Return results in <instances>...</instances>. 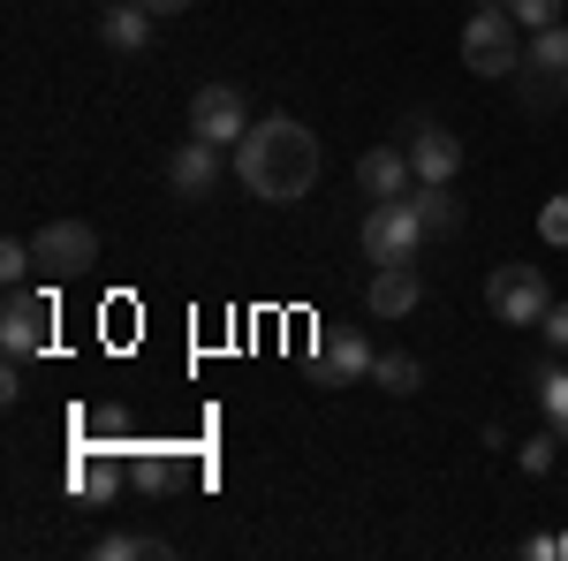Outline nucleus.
I'll return each mask as SVG.
<instances>
[{
	"mask_svg": "<svg viewBox=\"0 0 568 561\" xmlns=\"http://www.w3.org/2000/svg\"><path fill=\"white\" fill-rule=\"evenodd\" d=\"M372 380H379L387 394H417V388H425V372H417V357H402V349H387V357L372 364Z\"/></svg>",
	"mask_w": 568,
	"mask_h": 561,
	"instance_id": "17",
	"label": "nucleus"
},
{
	"mask_svg": "<svg viewBox=\"0 0 568 561\" xmlns=\"http://www.w3.org/2000/svg\"><path fill=\"white\" fill-rule=\"evenodd\" d=\"M417 243H425V220H417L409 198H394V206H372V213H364V259H372V266L417 259Z\"/></svg>",
	"mask_w": 568,
	"mask_h": 561,
	"instance_id": "5",
	"label": "nucleus"
},
{
	"mask_svg": "<svg viewBox=\"0 0 568 561\" xmlns=\"http://www.w3.org/2000/svg\"><path fill=\"white\" fill-rule=\"evenodd\" d=\"M31 266H39V251H31L23 236H8V243H0V273H8V289H23V273H31Z\"/></svg>",
	"mask_w": 568,
	"mask_h": 561,
	"instance_id": "20",
	"label": "nucleus"
},
{
	"mask_svg": "<svg viewBox=\"0 0 568 561\" xmlns=\"http://www.w3.org/2000/svg\"><path fill=\"white\" fill-rule=\"evenodd\" d=\"M243 130H251L243 84H197V99H190V137H205V144H243Z\"/></svg>",
	"mask_w": 568,
	"mask_h": 561,
	"instance_id": "6",
	"label": "nucleus"
},
{
	"mask_svg": "<svg viewBox=\"0 0 568 561\" xmlns=\"http://www.w3.org/2000/svg\"><path fill=\"white\" fill-rule=\"evenodd\" d=\"M409 206H417V220H425V236H455V228H463V198H455V182H417Z\"/></svg>",
	"mask_w": 568,
	"mask_h": 561,
	"instance_id": "15",
	"label": "nucleus"
},
{
	"mask_svg": "<svg viewBox=\"0 0 568 561\" xmlns=\"http://www.w3.org/2000/svg\"><path fill=\"white\" fill-rule=\"evenodd\" d=\"M356 190H364L372 206H394V198H409V190H417L409 144H372V152L356 160Z\"/></svg>",
	"mask_w": 568,
	"mask_h": 561,
	"instance_id": "10",
	"label": "nucleus"
},
{
	"mask_svg": "<svg viewBox=\"0 0 568 561\" xmlns=\"http://www.w3.org/2000/svg\"><path fill=\"white\" fill-rule=\"evenodd\" d=\"M235 182L265 198V206H296L311 182H318V137L304 122H288V114H265L243 130L235 144Z\"/></svg>",
	"mask_w": 568,
	"mask_h": 561,
	"instance_id": "1",
	"label": "nucleus"
},
{
	"mask_svg": "<svg viewBox=\"0 0 568 561\" xmlns=\"http://www.w3.org/2000/svg\"><path fill=\"white\" fill-rule=\"evenodd\" d=\"M409 168H417V182H455V174H463V144H455V130L417 122V130H409Z\"/></svg>",
	"mask_w": 568,
	"mask_h": 561,
	"instance_id": "12",
	"label": "nucleus"
},
{
	"mask_svg": "<svg viewBox=\"0 0 568 561\" xmlns=\"http://www.w3.org/2000/svg\"><path fill=\"white\" fill-rule=\"evenodd\" d=\"M561 554H568V531H561Z\"/></svg>",
	"mask_w": 568,
	"mask_h": 561,
	"instance_id": "29",
	"label": "nucleus"
},
{
	"mask_svg": "<svg viewBox=\"0 0 568 561\" xmlns=\"http://www.w3.org/2000/svg\"><path fill=\"white\" fill-rule=\"evenodd\" d=\"M152 23H160V16H152L144 0H122V8H106V16H99V39L114 46V53H136V46L152 39Z\"/></svg>",
	"mask_w": 568,
	"mask_h": 561,
	"instance_id": "14",
	"label": "nucleus"
},
{
	"mask_svg": "<svg viewBox=\"0 0 568 561\" xmlns=\"http://www.w3.org/2000/svg\"><path fill=\"white\" fill-rule=\"evenodd\" d=\"M500 8H508L524 31H554V23H561V0H500Z\"/></svg>",
	"mask_w": 568,
	"mask_h": 561,
	"instance_id": "19",
	"label": "nucleus"
},
{
	"mask_svg": "<svg viewBox=\"0 0 568 561\" xmlns=\"http://www.w3.org/2000/svg\"><path fill=\"white\" fill-rule=\"evenodd\" d=\"M463 61L478 77H524V23L508 8H470L463 23Z\"/></svg>",
	"mask_w": 568,
	"mask_h": 561,
	"instance_id": "2",
	"label": "nucleus"
},
{
	"mask_svg": "<svg viewBox=\"0 0 568 561\" xmlns=\"http://www.w3.org/2000/svg\"><path fill=\"white\" fill-rule=\"evenodd\" d=\"M538 228H546V243H568V190L546 206V220H538Z\"/></svg>",
	"mask_w": 568,
	"mask_h": 561,
	"instance_id": "24",
	"label": "nucleus"
},
{
	"mask_svg": "<svg viewBox=\"0 0 568 561\" xmlns=\"http://www.w3.org/2000/svg\"><path fill=\"white\" fill-rule=\"evenodd\" d=\"M485 303H493V319H508V327H538L546 319V273L538 266H493V281H485Z\"/></svg>",
	"mask_w": 568,
	"mask_h": 561,
	"instance_id": "4",
	"label": "nucleus"
},
{
	"mask_svg": "<svg viewBox=\"0 0 568 561\" xmlns=\"http://www.w3.org/2000/svg\"><path fill=\"white\" fill-rule=\"evenodd\" d=\"M417 303H425V281H417V266H409V259L372 273V311H379V319H409Z\"/></svg>",
	"mask_w": 568,
	"mask_h": 561,
	"instance_id": "13",
	"label": "nucleus"
},
{
	"mask_svg": "<svg viewBox=\"0 0 568 561\" xmlns=\"http://www.w3.org/2000/svg\"><path fill=\"white\" fill-rule=\"evenodd\" d=\"M136 485H144V493H160V485H168V455H152V448H144V455H136Z\"/></svg>",
	"mask_w": 568,
	"mask_h": 561,
	"instance_id": "23",
	"label": "nucleus"
},
{
	"mask_svg": "<svg viewBox=\"0 0 568 561\" xmlns=\"http://www.w3.org/2000/svg\"><path fill=\"white\" fill-rule=\"evenodd\" d=\"M372 364H379V349L364 342L356 327H326L318 357H311V380L318 388H349V380H372Z\"/></svg>",
	"mask_w": 568,
	"mask_h": 561,
	"instance_id": "7",
	"label": "nucleus"
},
{
	"mask_svg": "<svg viewBox=\"0 0 568 561\" xmlns=\"http://www.w3.org/2000/svg\"><path fill=\"white\" fill-rule=\"evenodd\" d=\"M45 342H53V297H39V289H8L0 349H8V357H39Z\"/></svg>",
	"mask_w": 568,
	"mask_h": 561,
	"instance_id": "8",
	"label": "nucleus"
},
{
	"mask_svg": "<svg viewBox=\"0 0 568 561\" xmlns=\"http://www.w3.org/2000/svg\"><path fill=\"white\" fill-rule=\"evenodd\" d=\"M524 99H538V107H554L568 91V23H554V31H530V53H524Z\"/></svg>",
	"mask_w": 568,
	"mask_h": 561,
	"instance_id": "9",
	"label": "nucleus"
},
{
	"mask_svg": "<svg viewBox=\"0 0 568 561\" xmlns=\"http://www.w3.org/2000/svg\"><path fill=\"white\" fill-rule=\"evenodd\" d=\"M144 8H152V16H182L190 0H144Z\"/></svg>",
	"mask_w": 568,
	"mask_h": 561,
	"instance_id": "26",
	"label": "nucleus"
},
{
	"mask_svg": "<svg viewBox=\"0 0 568 561\" xmlns=\"http://www.w3.org/2000/svg\"><path fill=\"white\" fill-rule=\"evenodd\" d=\"M554 448H561V432H538V440H530V448H516V455H524V471L538 478L546 463H554Z\"/></svg>",
	"mask_w": 568,
	"mask_h": 561,
	"instance_id": "22",
	"label": "nucleus"
},
{
	"mask_svg": "<svg viewBox=\"0 0 568 561\" xmlns=\"http://www.w3.org/2000/svg\"><path fill=\"white\" fill-rule=\"evenodd\" d=\"M530 388H538V402H546V425H561L568 418V364H538Z\"/></svg>",
	"mask_w": 568,
	"mask_h": 561,
	"instance_id": "18",
	"label": "nucleus"
},
{
	"mask_svg": "<svg viewBox=\"0 0 568 561\" xmlns=\"http://www.w3.org/2000/svg\"><path fill=\"white\" fill-rule=\"evenodd\" d=\"M91 554H99V561H160V554H168V539H152V531H106Z\"/></svg>",
	"mask_w": 568,
	"mask_h": 561,
	"instance_id": "16",
	"label": "nucleus"
},
{
	"mask_svg": "<svg viewBox=\"0 0 568 561\" xmlns=\"http://www.w3.org/2000/svg\"><path fill=\"white\" fill-rule=\"evenodd\" d=\"M538 327H546V342H554V349H568V303H546Z\"/></svg>",
	"mask_w": 568,
	"mask_h": 561,
	"instance_id": "25",
	"label": "nucleus"
},
{
	"mask_svg": "<svg viewBox=\"0 0 568 561\" xmlns=\"http://www.w3.org/2000/svg\"><path fill=\"white\" fill-rule=\"evenodd\" d=\"M554 432H561V448H568V418H561V425H554Z\"/></svg>",
	"mask_w": 568,
	"mask_h": 561,
	"instance_id": "27",
	"label": "nucleus"
},
{
	"mask_svg": "<svg viewBox=\"0 0 568 561\" xmlns=\"http://www.w3.org/2000/svg\"><path fill=\"white\" fill-rule=\"evenodd\" d=\"M31 251H39L45 281H84L91 266H99V228L91 220H45L39 236H31Z\"/></svg>",
	"mask_w": 568,
	"mask_h": 561,
	"instance_id": "3",
	"label": "nucleus"
},
{
	"mask_svg": "<svg viewBox=\"0 0 568 561\" xmlns=\"http://www.w3.org/2000/svg\"><path fill=\"white\" fill-rule=\"evenodd\" d=\"M77 485H84V493H114V485H122V478H114V463H77Z\"/></svg>",
	"mask_w": 568,
	"mask_h": 561,
	"instance_id": "21",
	"label": "nucleus"
},
{
	"mask_svg": "<svg viewBox=\"0 0 568 561\" xmlns=\"http://www.w3.org/2000/svg\"><path fill=\"white\" fill-rule=\"evenodd\" d=\"M220 152H227V144H205V137L175 144V152H168V190L190 198V206H197V198H213V190H220Z\"/></svg>",
	"mask_w": 568,
	"mask_h": 561,
	"instance_id": "11",
	"label": "nucleus"
},
{
	"mask_svg": "<svg viewBox=\"0 0 568 561\" xmlns=\"http://www.w3.org/2000/svg\"><path fill=\"white\" fill-rule=\"evenodd\" d=\"M478 8H500V0H478Z\"/></svg>",
	"mask_w": 568,
	"mask_h": 561,
	"instance_id": "28",
	"label": "nucleus"
}]
</instances>
